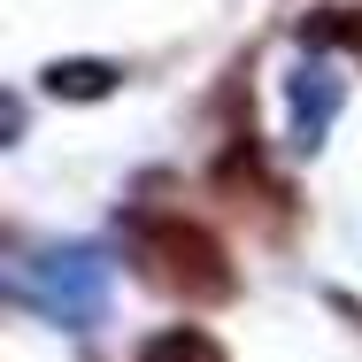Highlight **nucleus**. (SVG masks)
<instances>
[{
    "instance_id": "nucleus-1",
    "label": "nucleus",
    "mask_w": 362,
    "mask_h": 362,
    "mask_svg": "<svg viewBox=\"0 0 362 362\" xmlns=\"http://www.w3.org/2000/svg\"><path fill=\"white\" fill-rule=\"evenodd\" d=\"M132 255H139V278L162 286L170 300H231L239 293L223 239L193 216H132Z\"/></svg>"
},
{
    "instance_id": "nucleus-2",
    "label": "nucleus",
    "mask_w": 362,
    "mask_h": 362,
    "mask_svg": "<svg viewBox=\"0 0 362 362\" xmlns=\"http://www.w3.org/2000/svg\"><path fill=\"white\" fill-rule=\"evenodd\" d=\"M8 286H16V300L62 316V324H93L100 293H108V262H100V247H47L39 262H16Z\"/></svg>"
},
{
    "instance_id": "nucleus-3",
    "label": "nucleus",
    "mask_w": 362,
    "mask_h": 362,
    "mask_svg": "<svg viewBox=\"0 0 362 362\" xmlns=\"http://www.w3.org/2000/svg\"><path fill=\"white\" fill-rule=\"evenodd\" d=\"M339 100H347V85L332 77V62H300V70H293V85H286V116H293V146H300V154H316V146L332 139Z\"/></svg>"
},
{
    "instance_id": "nucleus-4",
    "label": "nucleus",
    "mask_w": 362,
    "mask_h": 362,
    "mask_svg": "<svg viewBox=\"0 0 362 362\" xmlns=\"http://www.w3.org/2000/svg\"><path fill=\"white\" fill-rule=\"evenodd\" d=\"M139 362H223V347L201 332V324H170V332H154L139 347Z\"/></svg>"
},
{
    "instance_id": "nucleus-5",
    "label": "nucleus",
    "mask_w": 362,
    "mask_h": 362,
    "mask_svg": "<svg viewBox=\"0 0 362 362\" xmlns=\"http://www.w3.org/2000/svg\"><path fill=\"white\" fill-rule=\"evenodd\" d=\"M116 62H54L47 70V93L54 100H100V93H116Z\"/></svg>"
},
{
    "instance_id": "nucleus-6",
    "label": "nucleus",
    "mask_w": 362,
    "mask_h": 362,
    "mask_svg": "<svg viewBox=\"0 0 362 362\" xmlns=\"http://www.w3.org/2000/svg\"><path fill=\"white\" fill-rule=\"evenodd\" d=\"M300 47H347L362 62V16L355 8H316V16L300 23Z\"/></svg>"
}]
</instances>
